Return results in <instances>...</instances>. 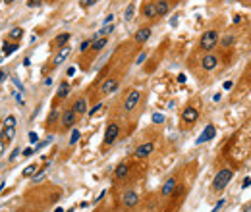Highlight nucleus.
Returning a JSON list of instances; mask_svg holds the SVG:
<instances>
[{"instance_id": "nucleus-1", "label": "nucleus", "mask_w": 251, "mask_h": 212, "mask_svg": "<svg viewBox=\"0 0 251 212\" xmlns=\"http://www.w3.org/2000/svg\"><path fill=\"white\" fill-rule=\"evenodd\" d=\"M234 173H236V168H232V166H222L218 172L214 173V177H212L211 191H212V193H222L226 187H228V183L234 179Z\"/></svg>"}, {"instance_id": "nucleus-2", "label": "nucleus", "mask_w": 251, "mask_h": 212, "mask_svg": "<svg viewBox=\"0 0 251 212\" xmlns=\"http://www.w3.org/2000/svg\"><path fill=\"white\" fill-rule=\"evenodd\" d=\"M218 41H220V31L218 29H207V31L201 35L199 43H197V48H199L203 54L214 52V48L218 46Z\"/></svg>"}, {"instance_id": "nucleus-3", "label": "nucleus", "mask_w": 251, "mask_h": 212, "mask_svg": "<svg viewBox=\"0 0 251 212\" xmlns=\"http://www.w3.org/2000/svg\"><path fill=\"white\" fill-rule=\"evenodd\" d=\"M234 91H236V93H234V100L245 96L251 91V60H249V64L245 66V70L241 71V75H239V79H238V83H236V89H234Z\"/></svg>"}, {"instance_id": "nucleus-4", "label": "nucleus", "mask_w": 251, "mask_h": 212, "mask_svg": "<svg viewBox=\"0 0 251 212\" xmlns=\"http://www.w3.org/2000/svg\"><path fill=\"white\" fill-rule=\"evenodd\" d=\"M199 116H201V108L197 106V104H187V106H184V110H182L180 120H182V123H184L186 127H191V125L197 123Z\"/></svg>"}, {"instance_id": "nucleus-5", "label": "nucleus", "mask_w": 251, "mask_h": 212, "mask_svg": "<svg viewBox=\"0 0 251 212\" xmlns=\"http://www.w3.org/2000/svg\"><path fill=\"white\" fill-rule=\"evenodd\" d=\"M120 137V123L118 122H108L106 123V129H104V137H103V148H108L112 147Z\"/></svg>"}, {"instance_id": "nucleus-6", "label": "nucleus", "mask_w": 251, "mask_h": 212, "mask_svg": "<svg viewBox=\"0 0 251 212\" xmlns=\"http://www.w3.org/2000/svg\"><path fill=\"white\" fill-rule=\"evenodd\" d=\"M220 54L218 52H207V54H203L199 60V66H201V70L205 71V73H211V71H214L216 68L220 66Z\"/></svg>"}, {"instance_id": "nucleus-7", "label": "nucleus", "mask_w": 251, "mask_h": 212, "mask_svg": "<svg viewBox=\"0 0 251 212\" xmlns=\"http://www.w3.org/2000/svg\"><path fill=\"white\" fill-rule=\"evenodd\" d=\"M141 91L139 89H129L128 95L124 96V102H122V108L126 114H129V112H133L137 106H139V102H141Z\"/></svg>"}, {"instance_id": "nucleus-8", "label": "nucleus", "mask_w": 251, "mask_h": 212, "mask_svg": "<svg viewBox=\"0 0 251 212\" xmlns=\"http://www.w3.org/2000/svg\"><path fill=\"white\" fill-rule=\"evenodd\" d=\"M154 141H143L141 145H137L133 150V158H137V160H145V158H149L151 154L154 152Z\"/></svg>"}, {"instance_id": "nucleus-9", "label": "nucleus", "mask_w": 251, "mask_h": 212, "mask_svg": "<svg viewBox=\"0 0 251 212\" xmlns=\"http://www.w3.org/2000/svg\"><path fill=\"white\" fill-rule=\"evenodd\" d=\"M118 87H120V79L118 77H104L103 83H101V95L108 96L114 91H118Z\"/></svg>"}, {"instance_id": "nucleus-10", "label": "nucleus", "mask_w": 251, "mask_h": 212, "mask_svg": "<svg viewBox=\"0 0 251 212\" xmlns=\"http://www.w3.org/2000/svg\"><path fill=\"white\" fill-rule=\"evenodd\" d=\"M176 187H178V177L176 175H170L161 187V197L162 199H168V197H172V193L176 191Z\"/></svg>"}, {"instance_id": "nucleus-11", "label": "nucleus", "mask_w": 251, "mask_h": 212, "mask_svg": "<svg viewBox=\"0 0 251 212\" xmlns=\"http://www.w3.org/2000/svg\"><path fill=\"white\" fill-rule=\"evenodd\" d=\"M60 122H62V127L64 129H71L77 122V114L71 108H66L64 112H62V116H60Z\"/></svg>"}, {"instance_id": "nucleus-12", "label": "nucleus", "mask_w": 251, "mask_h": 212, "mask_svg": "<svg viewBox=\"0 0 251 212\" xmlns=\"http://www.w3.org/2000/svg\"><path fill=\"white\" fill-rule=\"evenodd\" d=\"M151 35H153V29L151 27H139L137 31L133 33V41H135V45H145L149 39H151Z\"/></svg>"}, {"instance_id": "nucleus-13", "label": "nucleus", "mask_w": 251, "mask_h": 212, "mask_svg": "<svg viewBox=\"0 0 251 212\" xmlns=\"http://www.w3.org/2000/svg\"><path fill=\"white\" fill-rule=\"evenodd\" d=\"M70 52H71V46L70 45H66L62 46V48H58L56 52V56L52 58V68H58V66H62L68 60V56H70Z\"/></svg>"}, {"instance_id": "nucleus-14", "label": "nucleus", "mask_w": 251, "mask_h": 212, "mask_svg": "<svg viewBox=\"0 0 251 212\" xmlns=\"http://www.w3.org/2000/svg\"><path fill=\"white\" fill-rule=\"evenodd\" d=\"M122 205L126 208H133V206L139 205V195L133 191V189H128V191L122 195Z\"/></svg>"}, {"instance_id": "nucleus-15", "label": "nucleus", "mask_w": 251, "mask_h": 212, "mask_svg": "<svg viewBox=\"0 0 251 212\" xmlns=\"http://www.w3.org/2000/svg\"><path fill=\"white\" fill-rule=\"evenodd\" d=\"M71 110H73L77 116L87 114V112H89V102H87V98H85V96H77L76 100H73V104H71Z\"/></svg>"}, {"instance_id": "nucleus-16", "label": "nucleus", "mask_w": 251, "mask_h": 212, "mask_svg": "<svg viewBox=\"0 0 251 212\" xmlns=\"http://www.w3.org/2000/svg\"><path fill=\"white\" fill-rule=\"evenodd\" d=\"M141 14H143L147 19H156V18H158V14H156V4H154V2H151V0L143 2Z\"/></svg>"}, {"instance_id": "nucleus-17", "label": "nucleus", "mask_w": 251, "mask_h": 212, "mask_svg": "<svg viewBox=\"0 0 251 212\" xmlns=\"http://www.w3.org/2000/svg\"><path fill=\"white\" fill-rule=\"evenodd\" d=\"M129 175V164L128 162H120L118 166L114 168V181H122Z\"/></svg>"}, {"instance_id": "nucleus-18", "label": "nucleus", "mask_w": 251, "mask_h": 212, "mask_svg": "<svg viewBox=\"0 0 251 212\" xmlns=\"http://www.w3.org/2000/svg\"><path fill=\"white\" fill-rule=\"evenodd\" d=\"M214 133H216V129H214V125L212 123H209L205 129H203V133L199 135V139H197V145H203V143H207V141H211L212 137H214Z\"/></svg>"}, {"instance_id": "nucleus-19", "label": "nucleus", "mask_w": 251, "mask_h": 212, "mask_svg": "<svg viewBox=\"0 0 251 212\" xmlns=\"http://www.w3.org/2000/svg\"><path fill=\"white\" fill-rule=\"evenodd\" d=\"M108 45V37H99V39H93V45H91V50L93 54H99L101 50H104Z\"/></svg>"}, {"instance_id": "nucleus-20", "label": "nucleus", "mask_w": 251, "mask_h": 212, "mask_svg": "<svg viewBox=\"0 0 251 212\" xmlns=\"http://www.w3.org/2000/svg\"><path fill=\"white\" fill-rule=\"evenodd\" d=\"M70 39H71L70 33H60V35H56V37L52 39V46L54 48H62V46H66L70 43Z\"/></svg>"}, {"instance_id": "nucleus-21", "label": "nucleus", "mask_w": 251, "mask_h": 212, "mask_svg": "<svg viewBox=\"0 0 251 212\" xmlns=\"http://www.w3.org/2000/svg\"><path fill=\"white\" fill-rule=\"evenodd\" d=\"M154 4H156L158 18H162V16H166V14L170 12V2H168V0H154Z\"/></svg>"}, {"instance_id": "nucleus-22", "label": "nucleus", "mask_w": 251, "mask_h": 212, "mask_svg": "<svg viewBox=\"0 0 251 212\" xmlns=\"http://www.w3.org/2000/svg\"><path fill=\"white\" fill-rule=\"evenodd\" d=\"M70 91H71L70 83H68V81H62V83L58 85V91H56V98H58V100H62V98H66V96L70 95Z\"/></svg>"}, {"instance_id": "nucleus-23", "label": "nucleus", "mask_w": 251, "mask_h": 212, "mask_svg": "<svg viewBox=\"0 0 251 212\" xmlns=\"http://www.w3.org/2000/svg\"><path fill=\"white\" fill-rule=\"evenodd\" d=\"M234 45H236V35H234V33L226 35V37H222L218 41V46H222V48H232Z\"/></svg>"}, {"instance_id": "nucleus-24", "label": "nucleus", "mask_w": 251, "mask_h": 212, "mask_svg": "<svg viewBox=\"0 0 251 212\" xmlns=\"http://www.w3.org/2000/svg\"><path fill=\"white\" fill-rule=\"evenodd\" d=\"M39 170H41V166H39V164H29V166H27L25 170L21 172V175H23V177H33V175H35Z\"/></svg>"}, {"instance_id": "nucleus-25", "label": "nucleus", "mask_w": 251, "mask_h": 212, "mask_svg": "<svg viewBox=\"0 0 251 212\" xmlns=\"http://www.w3.org/2000/svg\"><path fill=\"white\" fill-rule=\"evenodd\" d=\"M16 50H18V45H16V43H4V46H2V54H4V56H10V54H14Z\"/></svg>"}, {"instance_id": "nucleus-26", "label": "nucleus", "mask_w": 251, "mask_h": 212, "mask_svg": "<svg viewBox=\"0 0 251 212\" xmlns=\"http://www.w3.org/2000/svg\"><path fill=\"white\" fill-rule=\"evenodd\" d=\"M133 16H135V2H131V4L124 10V19L129 21V19H133Z\"/></svg>"}, {"instance_id": "nucleus-27", "label": "nucleus", "mask_w": 251, "mask_h": 212, "mask_svg": "<svg viewBox=\"0 0 251 212\" xmlns=\"http://www.w3.org/2000/svg\"><path fill=\"white\" fill-rule=\"evenodd\" d=\"M8 37L12 39V41H19V39L23 37V29H21V27H14L12 31L8 33Z\"/></svg>"}, {"instance_id": "nucleus-28", "label": "nucleus", "mask_w": 251, "mask_h": 212, "mask_svg": "<svg viewBox=\"0 0 251 212\" xmlns=\"http://www.w3.org/2000/svg\"><path fill=\"white\" fill-rule=\"evenodd\" d=\"M2 137H4V141H6V143H10L14 137H16V127H4Z\"/></svg>"}, {"instance_id": "nucleus-29", "label": "nucleus", "mask_w": 251, "mask_h": 212, "mask_svg": "<svg viewBox=\"0 0 251 212\" xmlns=\"http://www.w3.org/2000/svg\"><path fill=\"white\" fill-rule=\"evenodd\" d=\"M91 45H93V39H87V41H83V43L79 45V52H81V54L89 52V50H91Z\"/></svg>"}, {"instance_id": "nucleus-30", "label": "nucleus", "mask_w": 251, "mask_h": 212, "mask_svg": "<svg viewBox=\"0 0 251 212\" xmlns=\"http://www.w3.org/2000/svg\"><path fill=\"white\" fill-rule=\"evenodd\" d=\"M2 123H4V127H16V116H12V114H10V116H8V118H6V120H4Z\"/></svg>"}, {"instance_id": "nucleus-31", "label": "nucleus", "mask_w": 251, "mask_h": 212, "mask_svg": "<svg viewBox=\"0 0 251 212\" xmlns=\"http://www.w3.org/2000/svg\"><path fill=\"white\" fill-rule=\"evenodd\" d=\"M79 137H81L79 129H73V131H71V137H70V145H76V143L79 141Z\"/></svg>"}, {"instance_id": "nucleus-32", "label": "nucleus", "mask_w": 251, "mask_h": 212, "mask_svg": "<svg viewBox=\"0 0 251 212\" xmlns=\"http://www.w3.org/2000/svg\"><path fill=\"white\" fill-rule=\"evenodd\" d=\"M97 4V0H79V6L83 8V10H87V8H91V6H95Z\"/></svg>"}, {"instance_id": "nucleus-33", "label": "nucleus", "mask_w": 251, "mask_h": 212, "mask_svg": "<svg viewBox=\"0 0 251 212\" xmlns=\"http://www.w3.org/2000/svg\"><path fill=\"white\" fill-rule=\"evenodd\" d=\"M101 108H103V102H97L95 106H93V108H91L89 112H87V114H89V116H95V114H97V112H99Z\"/></svg>"}, {"instance_id": "nucleus-34", "label": "nucleus", "mask_w": 251, "mask_h": 212, "mask_svg": "<svg viewBox=\"0 0 251 212\" xmlns=\"http://www.w3.org/2000/svg\"><path fill=\"white\" fill-rule=\"evenodd\" d=\"M145 60H147V52H141V54L137 56V60H135V66H141Z\"/></svg>"}, {"instance_id": "nucleus-35", "label": "nucleus", "mask_w": 251, "mask_h": 212, "mask_svg": "<svg viewBox=\"0 0 251 212\" xmlns=\"http://www.w3.org/2000/svg\"><path fill=\"white\" fill-rule=\"evenodd\" d=\"M43 177H45V168H41V170H39V173H35V175H33V179H35V183H37V181H41Z\"/></svg>"}, {"instance_id": "nucleus-36", "label": "nucleus", "mask_w": 251, "mask_h": 212, "mask_svg": "<svg viewBox=\"0 0 251 212\" xmlns=\"http://www.w3.org/2000/svg\"><path fill=\"white\" fill-rule=\"evenodd\" d=\"M27 137H29V143H31V145H35V143L39 141V135L35 133V131H29V135H27Z\"/></svg>"}, {"instance_id": "nucleus-37", "label": "nucleus", "mask_w": 251, "mask_h": 212, "mask_svg": "<svg viewBox=\"0 0 251 212\" xmlns=\"http://www.w3.org/2000/svg\"><path fill=\"white\" fill-rule=\"evenodd\" d=\"M224 205H226V200H224V199H220L218 203H216V205L212 206V210H211V212H218V210H220V208H222Z\"/></svg>"}, {"instance_id": "nucleus-38", "label": "nucleus", "mask_w": 251, "mask_h": 212, "mask_svg": "<svg viewBox=\"0 0 251 212\" xmlns=\"http://www.w3.org/2000/svg\"><path fill=\"white\" fill-rule=\"evenodd\" d=\"M41 4H43L41 0H27V6L29 8H37V6H41Z\"/></svg>"}, {"instance_id": "nucleus-39", "label": "nucleus", "mask_w": 251, "mask_h": 212, "mask_svg": "<svg viewBox=\"0 0 251 212\" xmlns=\"http://www.w3.org/2000/svg\"><path fill=\"white\" fill-rule=\"evenodd\" d=\"M6 152V141H4V137H0V156Z\"/></svg>"}, {"instance_id": "nucleus-40", "label": "nucleus", "mask_w": 251, "mask_h": 212, "mask_svg": "<svg viewBox=\"0 0 251 212\" xmlns=\"http://www.w3.org/2000/svg\"><path fill=\"white\" fill-rule=\"evenodd\" d=\"M12 81H14V85H16V87H18L19 91H23V85H21V81H19V79H18L16 75H12Z\"/></svg>"}, {"instance_id": "nucleus-41", "label": "nucleus", "mask_w": 251, "mask_h": 212, "mask_svg": "<svg viewBox=\"0 0 251 212\" xmlns=\"http://www.w3.org/2000/svg\"><path fill=\"white\" fill-rule=\"evenodd\" d=\"M162 120H164V116H162V114H153V122L154 123H162Z\"/></svg>"}, {"instance_id": "nucleus-42", "label": "nucleus", "mask_w": 251, "mask_h": 212, "mask_svg": "<svg viewBox=\"0 0 251 212\" xmlns=\"http://www.w3.org/2000/svg\"><path fill=\"white\" fill-rule=\"evenodd\" d=\"M19 152H21L19 148H14V150H12V154H10V160H16V158L19 156Z\"/></svg>"}, {"instance_id": "nucleus-43", "label": "nucleus", "mask_w": 251, "mask_h": 212, "mask_svg": "<svg viewBox=\"0 0 251 212\" xmlns=\"http://www.w3.org/2000/svg\"><path fill=\"white\" fill-rule=\"evenodd\" d=\"M50 141H52V139H46V141H43V143H39V145H37V148H35V150H41V148H45L46 145H48V143H50Z\"/></svg>"}, {"instance_id": "nucleus-44", "label": "nucleus", "mask_w": 251, "mask_h": 212, "mask_svg": "<svg viewBox=\"0 0 251 212\" xmlns=\"http://www.w3.org/2000/svg\"><path fill=\"white\" fill-rule=\"evenodd\" d=\"M73 73H76V66H70V68H68V71H66V75H68V77H73Z\"/></svg>"}, {"instance_id": "nucleus-45", "label": "nucleus", "mask_w": 251, "mask_h": 212, "mask_svg": "<svg viewBox=\"0 0 251 212\" xmlns=\"http://www.w3.org/2000/svg\"><path fill=\"white\" fill-rule=\"evenodd\" d=\"M249 185H251V177H245V179H244V183H241V189H247Z\"/></svg>"}, {"instance_id": "nucleus-46", "label": "nucleus", "mask_w": 251, "mask_h": 212, "mask_svg": "<svg viewBox=\"0 0 251 212\" xmlns=\"http://www.w3.org/2000/svg\"><path fill=\"white\" fill-rule=\"evenodd\" d=\"M33 152H35V150H33L31 147H27V148H23V156H31Z\"/></svg>"}, {"instance_id": "nucleus-47", "label": "nucleus", "mask_w": 251, "mask_h": 212, "mask_svg": "<svg viewBox=\"0 0 251 212\" xmlns=\"http://www.w3.org/2000/svg\"><path fill=\"white\" fill-rule=\"evenodd\" d=\"M232 87H234V83H232V81H226V83L222 85V89H224V91H230Z\"/></svg>"}, {"instance_id": "nucleus-48", "label": "nucleus", "mask_w": 251, "mask_h": 212, "mask_svg": "<svg viewBox=\"0 0 251 212\" xmlns=\"http://www.w3.org/2000/svg\"><path fill=\"white\" fill-rule=\"evenodd\" d=\"M6 75H8L6 71H4V70H0V81H4V79H6Z\"/></svg>"}, {"instance_id": "nucleus-49", "label": "nucleus", "mask_w": 251, "mask_h": 212, "mask_svg": "<svg viewBox=\"0 0 251 212\" xmlns=\"http://www.w3.org/2000/svg\"><path fill=\"white\" fill-rule=\"evenodd\" d=\"M16 98H18V102L21 104V106H23V98H21V95H16Z\"/></svg>"}, {"instance_id": "nucleus-50", "label": "nucleus", "mask_w": 251, "mask_h": 212, "mask_svg": "<svg viewBox=\"0 0 251 212\" xmlns=\"http://www.w3.org/2000/svg\"><path fill=\"white\" fill-rule=\"evenodd\" d=\"M0 133H4V123L0 122ZM0 137H2V135H0Z\"/></svg>"}, {"instance_id": "nucleus-51", "label": "nucleus", "mask_w": 251, "mask_h": 212, "mask_svg": "<svg viewBox=\"0 0 251 212\" xmlns=\"http://www.w3.org/2000/svg\"><path fill=\"white\" fill-rule=\"evenodd\" d=\"M4 185H6V181H0V191L4 189Z\"/></svg>"}, {"instance_id": "nucleus-52", "label": "nucleus", "mask_w": 251, "mask_h": 212, "mask_svg": "<svg viewBox=\"0 0 251 212\" xmlns=\"http://www.w3.org/2000/svg\"><path fill=\"white\" fill-rule=\"evenodd\" d=\"M54 212H64V208H60V206H58V208H56Z\"/></svg>"}, {"instance_id": "nucleus-53", "label": "nucleus", "mask_w": 251, "mask_h": 212, "mask_svg": "<svg viewBox=\"0 0 251 212\" xmlns=\"http://www.w3.org/2000/svg\"><path fill=\"white\" fill-rule=\"evenodd\" d=\"M2 62H4V54H0V64H2Z\"/></svg>"}, {"instance_id": "nucleus-54", "label": "nucleus", "mask_w": 251, "mask_h": 212, "mask_svg": "<svg viewBox=\"0 0 251 212\" xmlns=\"http://www.w3.org/2000/svg\"><path fill=\"white\" fill-rule=\"evenodd\" d=\"M14 0H4V4H12Z\"/></svg>"}, {"instance_id": "nucleus-55", "label": "nucleus", "mask_w": 251, "mask_h": 212, "mask_svg": "<svg viewBox=\"0 0 251 212\" xmlns=\"http://www.w3.org/2000/svg\"><path fill=\"white\" fill-rule=\"evenodd\" d=\"M68 212H73V208H70V210H68Z\"/></svg>"}]
</instances>
